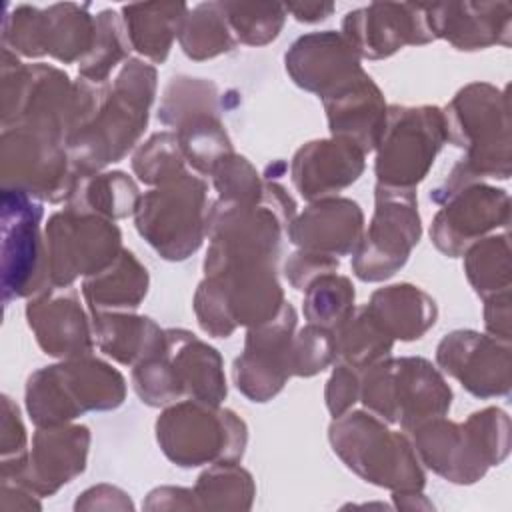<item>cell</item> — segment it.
<instances>
[{
  "label": "cell",
  "instance_id": "1",
  "mask_svg": "<svg viewBox=\"0 0 512 512\" xmlns=\"http://www.w3.org/2000/svg\"><path fill=\"white\" fill-rule=\"evenodd\" d=\"M74 90V122L66 148L72 168L86 176L118 162L140 138L154 100L156 70L128 60L110 86L80 80Z\"/></svg>",
  "mask_w": 512,
  "mask_h": 512
},
{
  "label": "cell",
  "instance_id": "2",
  "mask_svg": "<svg viewBox=\"0 0 512 512\" xmlns=\"http://www.w3.org/2000/svg\"><path fill=\"white\" fill-rule=\"evenodd\" d=\"M142 402L166 406L198 400L218 406L226 396L220 354L188 330H166L164 346L132 372Z\"/></svg>",
  "mask_w": 512,
  "mask_h": 512
},
{
  "label": "cell",
  "instance_id": "3",
  "mask_svg": "<svg viewBox=\"0 0 512 512\" xmlns=\"http://www.w3.org/2000/svg\"><path fill=\"white\" fill-rule=\"evenodd\" d=\"M124 378L112 366L80 356L34 372L26 408L38 428L66 424L88 410H110L124 400Z\"/></svg>",
  "mask_w": 512,
  "mask_h": 512
},
{
  "label": "cell",
  "instance_id": "4",
  "mask_svg": "<svg viewBox=\"0 0 512 512\" xmlns=\"http://www.w3.org/2000/svg\"><path fill=\"white\" fill-rule=\"evenodd\" d=\"M360 396L372 414L406 430L444 416L452 404V390L424 358L382 360L368 366Z\"/></svg>",
  "mask_w": 512,
  "mask_h": 512
},
{
  "label": "cell",
  "instance_id": "5",
  "mask_svg": "<svg viewBox=\"0 0 512 512\" xmlns=\"http://www.w3.org/2000/svg\"><path fill=\"white\" fill-rule=\"evenodd\" d=\"M136 228L166 260H184L198 250L208 230L206 184L188 172L140 196Z\"/></svg>",
  "mask_w": 512,
  "mask_h": 512
},
{
  "label": "cell",
  "instance_id": "6",
  "mask_svg": "<svg viewBox=\"0 0 512 512\" xmlns=\"http://www.w3.org/2000/svg\"><path fill=\"white\" fill-rule=\"evenodd\" d=\"M334 452L366 480L390 486L418 490L424 474L408 440L390 432L376 414H342L330 426Z\"/></svg>",
  "mask_w": 512,
  "mask_h": 512
},
{
  "label": "cell",
  "instance_id": "7",
  "mask_svg": "<svg viewBox=\"0 0 512 512\" xmlns=\"http://www.w3.org/2000/svg\"><path fill=\"white\" fill-rule=\"evenodd\" d=\"M156 436L164 454L180 466L232 462L246 446V426L234 412L198 400L164 410L156 422Z\"/></svg>",
  "mask_w": 512,
  "mask_h": 512
},
{
  "label": "cell",
  "instance_id": "8",
  "mask_svg": "<svg viewBox=\"0 0 512 512\" xmlns=\"http://www.w3.org/2000/svg\"><path fill=\"white\" fill-rule=\"evenodd\" d=\"M96 36V18L88 6L52 4L38 8L30 4L6 6L2 44L14 54L28 58L52 56L60 62H82Z\"/></svg>",
  "mask_w": 512,
  "mask_h": 512
},
{
  "label": "cell",
  "instance_id": "9",
  "mask_svg": "<svg viewBox=\"0 0 512 512\" xmlns=\"http://www.w3.org/2000/svg\"><path fill=\"white\" fill-rule=\"evenodd\" d=\"M442 114L446 136L468 150L462 166L474 178L480 174L508 178V162L498 158V152L508 158L506 100L500 90L490 84H470Z\"/></svg>",
  "mask_w": 512,
  "mask_h": 512
},
{
  "label": "cell",
  "instance_id": "10",
  "mask_svg": "<svg viewBox=\"0 0 512 512\" xmlns=\"http://www.w3.org/2000/svg\"><path fill=\"white\" fill-rule=\"evenodd\" d=\"M446 138L444 114L434 106H390L378 140V184L414 188L432 166Z\"/></svg>",
  "mask_w": 512,
  "mask_h": 512
},
{
  "label": "cell",
  "instance_id": "11",
  "mask_svg": "<svg viewBox=\"0 0 512 512\" xmlns=\"http://www.w3.org/2000/svg\"><path fill=\"white\" fill-rule=\"evenodd\" d=\"M44 244L48 280L56 288H68L78 276L98 274L122 252L120 230L112 220L70 208L48 220Z\"/></svg>",
  "mask_w": 512,
  "mask_h": 512
},
{
  "label": "cell",
  "instance_id": "12",
  "mask_svg": "<svg viewBox=\"0 0 512 512\" xmlns=\"http://www.w3.org/2000/svg\"><path fill=\"white\" fill-rule=\"evenodd\" d=\"M414 188L376 186V212L356 246L352 268L358 278L376 282L392 276L420 240Z\"/></svg>",
  "mask_w": 512,
  "mask_h": 512
},
{
  "label": "cell",
  "instance_id": "13",
  "mask_svg": "<svg viewBox=\"0 0 512 512\" xmlns=\"http://www.w3.org/2000/svg\"><path fill=\"white\" fill-rule=\"evenodd\" d=\"M40 220L42 204L34 196L14 188L2 190V290L6 304L50 288Z\"/></svg>",
  "mask_w": 512,
  "mask_h": 512
},
{
  "label": "cell",
  "instance_id": "14",
  "mask_svg": "<svg viewBox=\"0 0 512 512\" xmlns=\"http://www.w3.org/2000/svg\"><path fill=\"white\" fill-rule=\"evenodd\" d=\"M0 158L4 188L22 190L34 198L50 202L68 198L78 180L70 174L66 144L40 130L4 128Z\"/></svg>",
  "mask_w": 512,
  "mask_h": 512
},
{
  "label": "cell",
  "instance_id": "15",
  "mask_svg": "<svg viewBox=\"0 0 512 512\" xmlns=\"http://www.w3.org/2000/svg\"><path fill=\"white\" fill-rule=\"evenodd\" d=\"M294 326L296 312L284 302L272 320L248 330L244 354L234 362V382L252 402H266L292 376L290 346Z\"/></svg>",
  "mask_w": 512,
  "mask_h": 512
},
{
  "label": "cell",
  "instance_id": "16",
  "mask_svg": "<svg viewBox=\"0 0 512 512\" xmlns=\"http://www.w3.org/2000/svg\"><path fill=\"white\" fill-rule=\"evenodd\" d=\"M342 32L356 54L370 60L386 58L406 44L434 40L426 22L424 4L374 2L348 12Z\"/></svg>",
  "mask_w": 512,
  "mask_h": 512
},
{
  "label": "cell",
  "instance_id": "17",
  "mask_svg": "<svg viewBox=\"0 0 512 512\" xmlns=\"http://www.w3.org/2000/svg\"><path fill=\"white\" fill-rule=\"evenodd\" d=\"M438 204H446L434 218L430 236L448 256H460L478 236L508 220V194L482 184H464Z\"/></svg>",
  "mask_w": 512,
  "mask_h": 512
},
{
  "label": "cell",
  "instance_id": "18",
  "mask_svg": "<svg viewBox=\"0 0 512 512\" xmlns=\"http://www.w3.org/2000/svg\"><path fill=\"white\" fill-rule=\"evenodd\" d=\"M436 358L474 396L490 398L506 394L510 388L508 344L500 346L496 338L458 330L442 338Z\"/></svg>",
  "mask_w": 512,
  "mask_h": 512
},
{
  "label": "cell",
  "instance_id": "19",
  "mask_svg": "<svg viewBox=\"0 0 512 512\" xmlns=\"http://www.w3.org/2000/svg\"><path fill=\"white\" fill-rule=\"evenodd\" d=\"M286 70L298 86L322 98L364 74L356 50L334 30L300 36L286 52Z\"/></svg>",
  "mask_w": 512,
  "mask_h": 512
},
{
  "label": "cell",
  "instance_id": "20",
  "mask_svg": "<svg viewBox=\"0 0 512 512\" xmlns=\"http://www.w3.org/2000/svg\"><path fill=\"white\" fill-rule=\"evenodd\" d=\"M28 326L34 330L40 348L58 358H80L92 350L88 318L80 308L76 290L70 286L58 292L50 286L36 294L26 306Z\"/></svg>",
  "mask_w": 512,
  "mask_h": 512
},
{
  "label": "cell",
  "instance_id": "21",
  "mask_svg": "<svg viewBox=\"0 0 512 512\" xmlns=\"http://www.w3.org/2000/svg\"><path fill=\"white\" fill-rule=\"evenodd\" d=\"M90 434L86 426H44L36 432L32 452L20 472L38 494H52L84 470ZM16 472V474H20Z\"/></svg>",
  "mask_w": 512,
  "mask_h": 512
},
{
  "label": "cell",
  "instance_id": "22",
  "mask_svg": "<svg viewBox=\"0 0 512 512\" xmlns=\"http://www.w3.org/2000/svg\"><path fill=\"white\" fill-rule=\"evenodd\" d=\"M364 152L348 140H316L302 146L292 162V180L306 200L324 198L356 182Z\"/></svg>",
  "mask_w": 512,
  "mask_h": 512
},
{
  "label": "cell",
  "instance_id": "23",
  "mask_svg": "<svg viewBox=\"0 0 512 512\" xmlns=\"http://www.w3.org/2000/svg\"><path fill=\"white\" fill-rule=\"evenodd\" d=\"M428 28L434 38H446L458 50H478L498 44L510 30L508 2H444L424 4Z\"/></svg>",
  "mask_w": 512,
  "mask_h": 512
},
{
  "label": "cell",
  "instance_id": "24",
  "mask_svg": "<svg viewBox=\"0 0 512 512\" xmlns=\"http://www.w3.org/2000/svg\"><path fill=\"white\" fill-rule=\"evenodd\" d=\"M322 100L334 138L352 142L364 154L376 148L386 124V106L366 72Z\"/></svg>",
  "mask_w": 512,
  "mask_h": 512
},
{
  "label": "cell",
  "instance_id": "25",
  "mask_svg": "<svg viewBox=\"0 0 512 512\" xmlns=\"http://www.w3.org/2000/svg\"><path fill=\"white\" fill-rule=\"evenodd\" d=\"M362 212L346 198H324L288 226V236L302 250L338 258L360 242Z\"/></svg>",
  "mask_w": 512,
  "mask_h": 512
},
{
  "label": "cell",
  "instance_id": "26",
  "mask_svg": "<svg viewBox=\"0 0 512 512\" xmlns=\"http://www.w3.org/2000/svg\"><path fill=\"white\" fill-rule=\"evenodd\" d=\"M378 326L394 340H416L436 322V302L412 284H396L372 294L366 306Z\"/></svg>",
  "mask_w": 512,
  "mask_h": 512
},
{
  "label": "cell",
  "instance_id": "27",
  "mask_svg": "<svg viewBox=\"0 0 512 512\" xmlns=\"http://www.w3.org/2000/svg\"><path fill=\"white\" fill-rule=\"evenodd\" d=\"M186 14L188 6L182 2L130 4L122 8V22L134 50L152 62H164Z\"/></svg>",
  "mask_w": 512,
  "mask_h": 512
},
{
  "label": "cell",
  "instance_id": "28",
  "mask_svg": "<svg viewBox=\"0 0 512 512\" xmlns=\"http://www.w3.org/2000/svg\"><path fill=\"white\" fill-rule=\"evenodd\" d=\"M94 336L104 354L134 366L154 356L164 346V330L144 316L94 314Z\"/></svg>",
  "mask_w": 512,
  "mask_h": 512
},
{
  "label": "cell",
  "instance_id": "29",
  "mask_svg": "<svg viewBox=\"0 0 512 512\" xmlns=\"http://www.w3.org/2000/svg\"><path fill=\"white\" fill-rule=\"evenodd\" d=\"M148 292V272L130 250H122L112 264L84 280V296L92 314L136 308Z\"/></svg>",
  "mask_w": 512,
  "mask_h": 512
},
{
  "label": "cell",
  "instance_id": "30",
  "mask_svg": "<svg viewBox=\"0 0 512 512\" xmlns=\"http://www.w3.org/2000/svg\"><path fill=\"white\" fill-rule=\"evenodd\" d=\"M68 200V208L74 212L116 220L136 212L140 194L130 176L124 172H108L86 174L76 180Z\"/></svg>",
  "mask_w": 512,
  "mask_h": 512
},
{
  "label": "cell",
  "instance_id": "31",
  "mask_svg": "<svg viewBox=\"0 0 512 512\" xmlns=\"http://www.w3.org/2000/svg\"><path fill=\"white\" fill-rule=\"evenodd\" d=\"M178 40L186 56L194 60H204L228 52L238 42L224 14L222 2L198 4L194 10H188L180 26Z\"/></svg>",
  "mask_w": 512,
  "mask_h": 512
},
{
  "label": "cell",
  "instance_id": "32",
  "mask_svg": "<svg viewBox=\"0 0 512 512\" xmlns=\"http://www.w3.org/2000/svg\"><path fill=\"white\" fill-rule=\"evenodd\" d=\"M336 356L342 364L352 368L372 366L392 348V338L378 326V322L364 308L352 312L348 320L334 330Z\"/></svg>",
  "mask_w": 512,
  "mask_h": 512
},
{
  "label": "cell",
  "instance_id": "33",
  "mask_svg": "<svg viewBox=\"0 0 512 512\" xmlns=\"http://www.w3.org/2000/svg\"><path fill=\"white\" fill-rule=\"evenodd\" d=\"M178 128L176 138L182 154L198 172L212 174L214 168L232 154L230 140L216 114L196 116Z\"/></svg>",
  "mask_w": 512,
  "mask_h": 512
},
{
  "label": "cell",
  "instance_id": "34",
  "mask_svg": "<svg viewBox=\"0 0 512 512\" xmlns=\"http://www.w3.org/2000/svg\"><path fill=\"white\" fill-rule=\"evenodd\" d=\"M354 286L346 276L322 274L306 288L304 314L310 324L338 330L354 312Z\"/></svg>",
  "mask_w": 512,
  "mask_h": 512
},
{
  "label": "cell",
  "instance_id": "35",
  "mask_svg": "<svg viewBox=\"0 0 512 512\" xmlns=\"http://www.w3.org/2000/svg\"><path fill=\"white\" fill-rule=\"evenodd\" d=\"M130 42L124 30V22L112 10H102L96 16V36L90 52L78 64L80 74L88 82H106L110 70L128 56Z\"/></svg>",
  "mask_w": 512,
  "mask_h": 512
},
{
  "label": "cell",
  "instance_id": "36",
  "mask_svg": "<svg viewBox=\"0 0 512 512\" xmlns=\"http://www.w3.org/2000/svg\"><path fill=\"white\" fill-rule=\"evenodd\" d=\"M222 8L236 40L252 46L274 40L286 18L284 4L276 2H222Z\"/></svg>",
  "mask_w": 512,
  "mask_h": 512
},
{
  "label": "cell",
  "instance_id": "37",
  "mask_svg": "<svg viewBox=\"0 0 512 512\" xmlns=\"http://www.w3.org/2000/svg\"><path fill=\"white\" fill-rule=\"evenodd\" d=\"M466 274L482 298H496L498 290L508 292V242L506 236L486 238L466 254Z\"/></svg>",
  "mask_w": 512,
  "mask_h": 512
},
{
  "label": "cell",
  "instance_id": "38",
  "mask_svg": "<svg viewBox=\"0 0 512 512\" xmlns=\"http://www.w3.org/2000/svg\"><path fill=\"white\" fill-rule=\"evenodd\" d=\"M132 168L146 184H164L184 174V154L176 134H154L132 160Z\"/></svg>",
  "mask_w": 512,
  "mask_h": 512
},
{
  "label": "cell",
  "instance_id": "39",
  "mask_svg": "<svg viewBox=\"0 0 512 512\" xmlns=\"http://www.w3.org/2000/svg\"><path fill=\"white\" fill-rule=\"evenodd\" d=\"M336 356V338L332 330L310 324L302 328L290 346L292 374L312 376L324 370Z\"/></svg>",
  "mask_w": 512,
  "mask_h": 512
},
{
  "label": "cell",
  "instance_id": "40",
  "mask_svg": "<svg viewBox=\"0 0 512 512\" xmlns=\"http://www.w3.org/2000/svg\"><path fill=\"white\" fill-rule=\"evenodd\" d=\"M214 184L220 192V200L228 202H258L262 196V186L258 174L242 156L230 154L214 168Z\"/></svg>",
  "mask_w": 512,
  "mask_h": 512
},
{
  "label": "cell",
  "instance_id": "41",
  "mask_svg": "<svg viewBox=\"0 0 512 512\" xmlns=\"http://www.w3.org/2000/svg\"><path fill=\"white\" fill-rule=\"evenodd\" d=\"M2 462H10L14 458L16 466L8 472H2V476L16 474L26 464V432L20 420L18 406L12 404L8 396H2Z\"/></svg>",
  "mask_w": 512,
  "mask_h": 512
},
{
  "label": "cell",
  "instance_id": "42",
  "mask_svg": "<svg viewBox=\"0 0 512 512\" xmlns=\"http://www.w3.org/2000/svg\"><path fill=\"white\" fill-rule=\"evenodd\" d=\"M336 270H338V258L318 254V252H308V250H300L292 254V258L286 262V276L292 282V286L298 290H306L316 278Z\"/></svg>",
  "mask_w": 512,
  "mask_h": 512
},
{
  "label": "cell",
  "instance_id": "43",
  "mask_svg": "<svg viewBox=\"0 0 512 512\" xmlns=\"http://www.w3.org/2000/svg\"><path fill=\"white\" fill-rule=\"evenodd\" d=\"M360 396V382L356 372L352 370V366L348 364H340L332 378L328 380V388H326V404L328 410L332 412V416H342Z\"/></svg>",
  "mask_w": 512,
  "mask_h": 512
},
{
  "label": "cell",
  "instance_id": "44",
  "mask_svg": "<svg viewBox=\"0 0 512 512\" xmlns=\"http://www.w3.org/2000/svg\"><path fill=\"white\" fill-rule=\"evenodd\" d=\"M286 12H290L296 20L300 22H318L324 20L332 14L334 4H324V2H300V4H284Z\"/></svg>",
  "mask_w": 512,
  "mask_h": 512
}]
</instances>
